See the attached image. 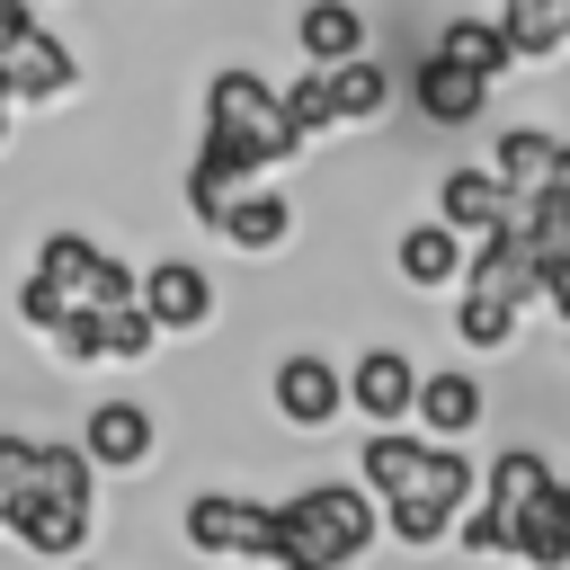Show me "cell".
Masks as SVG:
<instances>
[{"label": "cell", "mask_w": 570, "mask_h": 570, "mask_svg": "<svg viewBox=\"0 0 570 570\" xmlns=\"http://www.w3.org/2000/svg\"><path fill=\"white\" fill-rule=\"evenodd\" d=\"M347 410L374 419V428H401V419L419 410V365H410L401 347H365V356L347 365Z\"/></svg>", "instance_id": "30bf717a"}, {"label": "cell", "mask_w": 570, "mask_h": 570, "mask_svg": "<svg viewBox=\"0 0 570 570\" xmlns=\"http://www.w3.org/2000/svg\"><path fill=\"white\" fill-rule=\"evenodd\" d=\"M187 552L205 561H276V508L240 490H196L187 499Z\"/></svg>", "instance_id": "277c9868"}, {"label": "cell", "mask_w": 570, "mask_h": 570, "mask_svg": "<svg viewBox=\"0 0 570 570\" xmlns=\"http://www.w3.org/2000/svg\"><path fill=\"white\" fill-rule=\"evenodd\" d=\"M428 53H445V62H463V71H481L490 89L517 71V36L499 27V18H445L436 36H428Z\"/></svg>", "instance_id": "d6986e66"}, {"label": "cell", "mask_w": 570, "mask_h": 570, "mask_svg": "<svg viewBox=\"0 0 570 570\" xmlns=\"http://www.w3.org/2000/svg\"><path fill=\"white\" fill-rule=\"evenodd\" d=\"M499 27L517 36V62H552V53L570 45V27H561V0H499Z\"/></svg>", "instance_id": "d4e9b609"}, {"label": "cell", "mask_w": 570, "mask_h": 570, "mask_svg": "<svg viewBox=\"0 0 570 570\" xmlns=\"http://www.w3.org/2000/svg\"><path fill=\"white\" fill-rule=\"evenodd\" d=\"M151 445H160V419L142 410V401H98L89 419H80V454L98 463V472H142L151 463Z\"/></svg>", "instance_id": "52a82bcc"}, {"label": "cell", "mask_w": 570, "mask_h": 570, "mask_svg": "<svg viewBox=\"0 0 570 570\" xmlns=\"http://www.w3.org/2000/svg\"><path fill=\"white\" fill-rule=\"evenodd\" d=\"M552 151H561V142H552L543 125H508V134H499V151H490V169H499V187H508V196H534V187L552 178Z\"/></svg>", "instance_id": "cb8c5ba5"}, {"label": "cell", "mask_w": 570, "mask_h": 570, "mask_svg": "<svg viewBox=\"0 0 570 570\" xmlns=\"http://www.w3.org/2000/svg\"><path fill=\"white\" fill-rule=\"evenodd\" d=\"M89 525H98V508H71V499H27V508H9V525H0V534H18L36 561H80V552H89Z\"/></svg>", "instance_id": "5bb4252c"}, {"label": "cell", "mask_w": 570, "mask_h": 570, "mask_svg": "<svg viewBox=\"0 0 570 570\" xmlns=\"http://www.w3.org/2000/svg\"><path fill=\"white\" fill-rule=\"evenodd\" d=\"M410 98H419V116H428V125H472V116H481V98H490V80H481V71H463V62H445V53H419Z\"/></svg>", "instance_id": "2e32d148"}, {"label": "cell", "mask_w": 570, "mask_h": 570, "mask_svg": "<svg viewBox=\"0 0 570 570\" xmlns=\"http://www.w3.org/2000/svg\"><path fill=\"white\" fill-rule=\"evenodd\" d=\"M27 499H71V508H98V463L80 445H45L36 436V472H27ZM18 499V508H27ZM9 525V517H0Z\"/></svg>", "instance_id": "7402d4cb"}, {"label": "cell", "mask_w": 570, "mask_h": 570, "mask_svg": "<svg viewBox=\"0 0 570 570\" xmlns=\"http://www.w3.org/2000/svg\"><path fill=\"white\" fill-rule=\"evenodd\" d=\"M463 258H472V232H454L445 214L410 223V232H401V249H392L401 285H419V294H436V285H463Z\"/></svg>", "instance_id": "4fadbf2b"}, {"label": "cell", "mask_w": 570, "mask_h": 570, "mask_svg": "<svg viewBox=\"0 0 570 570\" xmlns=\"http://www.w3.org/2000/svg\"><path fill=\"white\" fill-rule=\"evenodd\" d=\"M525 303H534V232H525V214L508 205V223H490V232L472 240V258H463L454 338H463V347H508Z\"/></svg>", "instance_id": "7a4b0ae2"}, {"label": "cell", "mask_w": 570, "mask_h": 570, "mask_svg": "<svg viewBox=\"0 0 570 570\" xmlns=\"http://www.w3.org/2000/svg\"><path fill=\"white\" fill-rule=\"evenodd\" d=\"M561 27H570V0H561Z\"/></svg>", "instance_id": "836d02e7"}, {"label": "cell", "mask_w": 570, "mask_h": 570, "mask_svg": "<svg viewBox=\"0 0 570 570\" xmlns=\"http://www.w3.org/2000/svg\"><path fill=\"white\" fill-rule=\"evenodd\" d=\"M534 196H561V205H570V142H561V151H552V178H543V187H534Z\"/></svg>", "instance_id": "1f68e13d"}, {"label": "cell", "mask_w": 570, "mask_h": 570, "mask_svg": "<svg viewBox=\"0 0 570 570\" xmlns=\"http://www.w3.org/2000/svg\"><path fill=\"white\" fill-rule=\"evenodd\" d=\"M0 142H9V98H0Z\"/></svg>", "instance_id": "d6a6232c"}, {"label": "cell", "mask_w": 570, "mask_h": 570, "mask_svg": "<svg viewBox=\"0 0 570 570\" xmlns=\"http://www.w3.org/2000/svg\"><path fill=\"white\" fill-rule=\"evenodd\" d=\"M9 312H18V321H27L36 338H53V330H62V312H71V294H62V285H45V276L27 267V285L9 294Z\"/></svg>", "instance_id": "4dcf8cb0"}, {"label": "cell", "mask_w": 570, "mask_h": 570, "mask_svg": "<svg viewBox=\"0 0 570 570\" xmlns=\"http://www.w3.org/2000/svg\"><path fill=\"white\" fill-rule=\"evenodd\" d=\"M0 71H9V98H36V107H53V98H71V89H80V53H71L45 18L0 53Z\"/></svg>", "instance_id": "ba28073f"}, {"label": "cell", "mask_w": 570, "mask_h": 570, "mask_svg": "<svg viewBox=\"0 0 570 570\" xmlns=\"http://www.w3.org/2000/svg\"><path fill=\"white\" fill-rule=\"evenodd\" d=\"M214 240H232L240 258H276V249L294 240V196H285V187H258V178H249V187H240V196L223 205Z\"/></svg>", "instance_id": "7c38bea8"}, {"label": "cell", "mask_w": 570, "mask_h": 570, "mask_svg": "<svg viewBox=\"0 0 570 570\" xmlns=\"http://www.w3.org/2000/svg\"><path fill=\"white\" fill-rule=\"evenodd\" d=\"M205 134L240 142L258 169H294V160H303V134H294V116H285V89L258 80L249 62H223V71L205 80Z\"/></svg>", "instance_id": "3957f363"}, {"label": "cell", "mask_w": 570, "mask_h": 570, "mask_svg": "<svg viewBox=\"0 0 570 570\" xmlns=\"http://www.w3.org/2000/svg\"><path fill=\"white\" fill-rule=\"evenodd\" d=\"M508 552H517L525 570H561V561H570V481H561V472L517 508V543H508Z\"/></svg>", "instance_id": "9a60e30c"}, {"label": "cell", "mask_w": 570, "mask_h": 570, "mask_svg": "<svg viewBox=\"0 0 570 570\" xmlns=\"http://www.w3.org/2000/svg\"><path fill=\"white\" fill-rule=\"evenodd\" d=\"M383 534V499L365 481H312L276 499V561L267 570H347Z\"/></svg>", "instance_id": "6da1fadb"}, {"label": "cell", "mask_w": 570, "mask_h": 570, "mask_svg": "<svg viewBox=\"0 0 570 570\" xmlns=\"http://www.w3.org/2000/svg\"><path fill=\"white\" fill-rule=\"evenodd\" d=\"M285 116H294V134H303V142L338 125V116H330V71H321V62H312L303 80H285Z\"/></svg>", "instance_id": "f546056e"}, {"label": "cell", "mask_w": 570, "mask_h": 570, "mask_svg": "<svg viewBox=\"0 0 570 570\" xmlns=\"http://www.w3.org/2000/svg\"><path fill=\"white\" fill-rule=\"evenodd\" d=\"M267 401H276V419H285V428H330V419L347 410V374H338L330 356L294 347V356H276V374H267Z\"/></svg>", "instance_id": "8992f818"}, {"label": "cell", "mask_w": 570, "mask_h": 570, "mask_svg": "<svg viewBox=\"0 0 570 570\" xmlns=\"http://www.w3.org/2000/svg\"><path fill=\"white\" fill-rule=\"evenodd\" d=\"M508 205H517V196L499 187V169H490V160H463V169H445V178H436V214H445L454 232H472V240H481L490 223H508Z\"/></svg>", "instance_id": "e0dca14e"}, {"label": "cell", "mask_w": 570, "mask_h": 570, "mask_svg": "<svg viewBox=\"0 0 570 570\" xmlns=\"http://www.w3.org/2000/svg\"><path fill=\"white\" fill-rule=\"evenodd\" d=\"M481 410H490V392H481L463 365H436V374H419V410H410V419H419L428 436H454V445H463V436L481 428Z\"/></svg>", "instance_id": "ac0fdd59"}, {"label": "cell", "mask_w": 570, "mask_h": 570, "mask_svg": "<svg viewBox=\"0 0 570 570\" xmlns=\"http://www.w3.org/2000/svg\"><path fill=\"white\" fill-rule=\"evenodd\" d=\"M151 347H160V321L142 312V294H134V303H107V356H116V365H142Z\"/></svg>", "instance_id": "83f0119b"}, {"label": "cell", "mask_w": 570, "mask_h": 570, "mask_svg": "<svg viewBox=\"0 0 570 570\" xmlns=\"http://www.w3.org/2000/svg\"><path fill=\"white\" fill-rule=\"evenodd\" d=\"M36 276H45V285H62L71 303H98V312L142 294V276H134L125 258H107L89 232H45V240H36Z\"/></svg>", "instance_id": "5b68a950"}, {"label": "cell", "mask_w": 570, "mask_h": 570, "mask_svg": "<svg viewBox=\"0 0 570 570\" xmlns=\"http://www.w3.org/2000/svg\"><path fill=\"white\" fill-rule=\"evenodd\" d=\"M543 481H552V463H543L534 445H508V454H499V463L481 472V499H490L499 517H517V508H525V499H534Z\"/></svg>", "instance_id": "484cf974"}, {"label": "cell", "mask_w": 570, "mask_h": 570, "mask_svg": "<svg viewBox=\"0 0 570 570\" xmlns=\"http://www.w3.org/2000/svg\"><path fill=\"white\" fill-rule=\"evenodd\" d=\"M45 347H53L62 365H98V356H107V312H98V303H71L62 330H53Z\"/></svg>", "instance_id": "f1b7e54d"}, {"label": "cell", "mask_w": 570, "mask_h": 570, "mask_svg": "<svg viewBox=\"0 0 570 570\" xmlns=\"http://www.w3.org/2000/svg\"><path fill=\"white\" fill-rule=\"evenodd\" d=\"M142 312L160 321V338H187V330L214 321V276L196 258H151L142 267Z\"/></svg>", "instance_id": "9c48e42d"}, {"label": "cell", "mask_w": 570, "mask_h": 570, "mask_svg": "<svg viewBox=\"0 0 570 570\" xmlns=\"http://www.w3.org/2000/svg\"><path fill=\"white\" fill-rule=\"evenodd\" d=\"M561 570H570V561H561Z\"/></svg>", "instance_id": "e575fe53"}, {"label": "cell", "mask_w": 570, "mask_h": 570, "mask_svg": "<svg viewBox=\"0 0 570 570\" xmlns=\"http://www.w3.org/2000/svg\"><path fill=\"white\" fill-rule=\"evenodd\" d=\"M428 445H436V436H428V428L410 436V419H401V428H374V436L356 445V481H365L374 499H401V490L419 481V463H428Z\"/></svg>", "instance_id": "ffe728a7"}, {"label": "cell", "mask_w": 570, "mask_h": 570, "mask_svg": "<svg viewBox=\"0 0 570 570\" xmlns=\"http://www.w3.org/2000/svg\"><path fill=\"white\" fill-rule=\"evenodd\" d=\"M249 178H267V169H258L240 142H223V134H196V160H187V214L214 232V223H223V205H232Z\"/></svg>", "instance_id": "8fae6325"}, {"label": "cell", "mask_w": 570, "mask_h": 570, "mask_svg": "<svg viewBox=\"0 0 570 570\" xmlns=\"http://www.w3.org/2000/svg\"><path fill=\"white\" fill-rule=\"evenodd\" d=\"M294 45H303V62H356L365 53V9L356 0H303V18H294Z\"/></svg>", "instance_id": "44dd1931"}, {"label": "cell", "mask_w": 570, "mask_h": 570, "mask_svg": "<svg viewBox=\"0 0 570 570\" xmlns=\"http://www.w3.org/2000/svg\"><path fill=\"white\" fill-rule=\"evenodd\" d=\"M383 534H392V543H410V552H428V543H445V534H454V508H436V499L401 490V499H383Z\"/></svg>", "instance_id": "4316f807"}, {"label": "cell", "mask_w": 570, "mask_h": 570, "mask_svg": "<svg viewBox=\"0 0 570 570\" xmlns=\"http://www.w3.org/2000/svg\"><path fill=\"white\" fill-rule=\"evenodd\" d=\"M383 107H392V71H383L374 53L330 62V116H338V125H374Z\"/></svg>", "instance_id": "603a6c76"}]
</instances>
